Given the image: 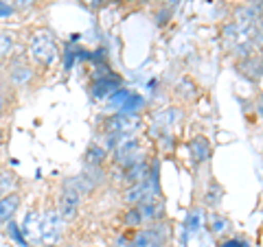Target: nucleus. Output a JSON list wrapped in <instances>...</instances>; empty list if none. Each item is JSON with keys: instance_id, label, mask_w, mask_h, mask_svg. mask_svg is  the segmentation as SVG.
<instances>
[{"instance_id": "f257e3e1", "label": "nucleus", "mask_w": 263, "mask_h": 247, "mask_svg": "<svg viewBox=\"0 0 263 247\" xmlns=\"http://www.w3.org/2000/svg\"><path fill=\"white\" fill-rule=\"evenodd\" d=\"M29 57L40 68H48L57 59V46L48 31H35L29 39Z\"/></svg>"}, {"instance_id": "f03ea898", "label": "nucleus", "mask_w": 263, "mask_h": 247, "mask_svg": "<svg viewBox=\"0 0 263 247\" xmlns=\"http://www.w3.org/2000/svg\"><path fill=\"white\" fill-rule=\"evenodd\" d=\"M64 223L62 215L57 212V208H48L42 212V223H40V243L46 247H57L62 243L64 236Z\"/></svg>"}, {"instance_id": "7ed1b4c3", "label": "nucleus", "mask_w": 263, "mask_h": 247, "mask_svg": "<svg viewBox=\"0 0 263 247\" xmlns=\"http://www.w3.org/2000/svg\"><path fill=\"white\" fill-rule=\"evenodd\" d=\"M37 72L27 59H11L7 66V86L11 90H27L35 84Z\"/></svg>"}, {"instance_id": "20e7f679", "label": "nucleus", "mask_w": 263, "mask_h": 247, "mask_svg": "<svg viewBox=\"0 0 263 247\" xmlns=\"http://www.w3.org/2000/svg\"><path fill=\"white\" fill-rule=\"evenodd\" d=\"M235 70L237 75L248 79L250 84H259L263 79V55L259 51H254L248 57H241V59L235 61Z\"/></svg>"}, {"instance_id": "39448f33", "label": "nucleus", "mask_w": 263, "mask_h": 247, "mask_svg": "<svg viewBox=\"0 0 263 247\" xmlns=\"http://www.w3.org/2000/svg\"><path fill=\"white\" fill-rule=\"evenodd\" d=\"M79 208H81V195L68 186H62L60 201H57V212L62 215L66 223H70V221H75L79 217Z\"/></svg>"}, {"instance_id": "423d86ee", "label": "nucleus", "mask_w": 263, "mask_h": 247, "mask_svg": "<svg viewBox=\"0 0 263 247\" xmlns=\"http://www.w3.org/2000/svg\"><path fill=\"white\" fill-rule=\"evenodd\" d=\"M189 153H191V160L195 164H204L211 160L213 155V147H211V140L206 136L197 134L191 142H189Z\"/></svg>"}, {"instance_id": "0eeeda50", "label": "nucleus", "mask_w": 263, "mask_h": 247, "mask_svg": "<svg viewBox=\"0 0 263 247\" xmlns=\"http://www.w3.org/2000/svg\"><path fill=\"white\" fill-rule=\"evenodd\" d=\"M20 205H22V197H20V193H15V191H11L9 195H5V197H0V225L11 223L15 212L20 210Z\"/></svg>"}, {"instance_id": "6e6552de", "label": "nucleus", "mask_w": 263, "mask_h": 247, "mask_svg": "<svg viewBox=\"0 0 263 247\" xmlns=\"http://www.w3.org/2000/svg\"><path fill=\"white\" fill-rule=\"evenodd\" d=\"M110 151L105 149V145L101 142H90L84 151V164L86 167H95V169H103L108 162Z\"/></svg>"}, {"instance_id": "1a4fd4ad", "label": "nucleus", "mask_w": 263, "mask_h": 247, "mask_svg": "<svg viewBox=\"0 0 263 247\" xmlns=\"http://www.w3.org/2000/svg\"><path fill=\"white\" fill-rule=\"evenodd\" d=\"M141 208V215H143V223L149 225V223H156V221H162L164 219V203L162 199H154V201H147Z\"/></svg>"}, {"instance_id": "9d476101", "label": "nucleus", "mask_w": 263, "mask_h": 247, "mask_svg": "<svg viewBox=\"0 0 263 247\" xmlns=\"http://www.w3.org/2000/svg\"><path fill=\"white\" fill-rule=\"evenodd\" d=\"M127 247H162V245L158 243V238L152 234V230L145 225V228H138L132 232Z\"/></svg>"}, {"instance_id": "9b49d317", "label": "nucleus", "mask_w": 263, "mask_h": 247, "mask_svg": "<svg viewBox=\"0 0 263 247\" xmlns=\"http://www.w3.org/2000/svg\"><path fill=\"white\" fill-rule=\"evenodd\" d=\"M221 199H224V188H221V184L217 182V179L211 177L206 191H204V205L211 208V210H215V208H219Z\"/></svg>"}, {"instance_id": "f8f14e48", "label": "nucleus", "mask_w": 263, "mask_h": 247, "mask_svg": "<svg viewBox=\"0 0 263 247\" xmlns=\"http://www.w3.org/2000/svg\"><path fill=\"white\" fill-rule=\"evenodd\" d=\"M114 153H117L119 164H121V162H125V160H129V158H134V155L141 153V145H138L136 138H127V140H123V142L117 145Z\"/></svg>"}, {"instance_id": "ddd939ff", "label": "nucleus", "mask_w": 263, "mask_h": 247, "mask_svg": "<svg viewBox=\"0 0 263 247\" xmlns=\"http://www.w3.org/2000/svg\"><path fill=\"white\" fill-rule=\"evenodd\" d=\"M40 223H42V215H40V212H29V215L24 217V223H22L24 236L40 243Z\"/></svg>"}, {"instance_id": "4468645a", "label": "nucleus", "mask_w": 263, "mask_h": 247, "mask_svg": "<svg viewBox=\"0 0 263 247\" xmlns=\"http://www.w3.org/2000/svg\"><path fill=\"white\" fill-rule=\"evenodd\" d=\"M123 225L129 228V230L145 228L143 215H141V208H138V205H125V212H123Z\"/></svg>"}, {"instance_id": "2eb2a0df", "label": "nucleus", "mask_w": 263, "mask_h": 247, "mask_svg": "<svg viewBox=\"0 0 263 247\" xmlns=\"http://www.w3.org/2000/svg\"><path fill=\"white\" fill-rule=\"evenodd\" d=\"M209 230H211V232L215 234V236H224L228 230H230V221H228L224 215H221V212L213 210L211 215H209Z\"/></svg>"}, {"instance_id": "dca6fc26", "label": "nucleus", "mask_w": 263, "mask_h": 247, "mask_svg": "<svg viewBox=\"0 0 263 247\" xmlns=\"http://www.w3.org/2000/svg\"><path fill=\"white\" fill-rule=\"evenodd\" d=\"M15 48V37L9 31H0V59H9Z\"/></svg>"}, {"instance_id": "f3484780", "label": "nucleus", "mask_w": 263, "mask_h": 247, "mask_svg": "<svg viewBox=\"0 0 263 247\" xmlns=\"http://www.w3.org/2000/svg\"><path fill=\"white\" fill-rule=\"evenodd\" d=\"M11 92H13V90L9 86H0V120H3L7 114L11 112V105H13Z\"/></svg>"}, {"instance_id": "a211bd4d", "label": "nucleus", "mask_w": 263, "mask_h": 247, "mask_svg": "<svg viewBox=\"0 0 263 247\" xmlns=\"http://www.w3.org/2000/svg\"><path fill=\"white\" fill-rule=\"evenodd\" d=\"M13 186H15V173L0 169V197L9 195L13 191Z\"/></svg>"}, {"instance_id": "6ab92c4d", "label": "nucleus", "mask_w": 263, "mask_h": 247, "mask_svg": "<svg viewBox=\"0 0 263 247\" xmlns=\"http://www.w3.org/2000/svg\"><path fill=\"white\" fill-rule=\"evenodd\" d=\"M171 13L169 9H164V7H160L158 11H156V24H158V27H164V24H167L169 20H171Z\"/></svg>"}, {"instance_id": "aec40b11", "label": "nucleus", "mask_w": 263, "mask_h": 247, "mask_svg": "<svg viewBox=\"0 0 263 247\" xmlns=\"http://www.w3.org/2000/svg\"><path fill=\"white\" fill-rule=\"evenodd\" d=\"M11 3H13V9L15 11H29V9L35 7L37 0H11Z\"/></svg>"}, {"instance_id": "412c9836", "label": "nucleus", "mask_w": 263, "mask_h": 247, "mask_svg": "<svg viewBox=\"0 0 263 247\" xmlns=\"http://www.w3.org/2000/svg\"><path fill=\"white\" fill-rule=\"evenodd\" d=\"M180 3H182V0H160V7H164V9H169L171 13H174L180 7Z\"/></svg>"}, {"instance_id": "4be33fe9", "label": "nucleus", "mask_w": 263, "mask_h": 247, "mask_svg": "<svg viewBox=\"0 0 263 247\" xmlns=\"http://www.w3.org/2000/svg\"><path fill=\"white\" fill-rule=\"evenodd\" d=\"M246 245H248V243L241 241V238H230V241H224L219 247H246Z\"/></svg>"}, {"instance_id": "5701e85b", "label": "nucleus", "mask_w": 263, "mask_h": 247, "mask_svg": "<svg viewBox=\"0 0 263 247\" xmlns=\"http://www.w3.org/2000/svg\"><path fill=\"white\" fill-rule=\"evenodd\" d=\"M5 138H7V129H5L3 125H0V145L5 142Z\"/></svg>"}, {"instance_id": "b1692460", "label": "nucleus", "mask_w": 263, "mask_h": 247, "mask_svg": "<svg viewBox=\"0 0 263 247\" xmlns=\"http://www.w3.org/2000/svg\"><path fill=\"white\" fill-rule=\"evenodd\" d=\"M257 108H259V112H261V114H263V94H261V96H259V105H257Z\"/></svg>"}, {"instance_id": "393cba45", "label": "nucleus", "mask_w": 263, "mask_h": 247, "mask_svg": "<svg viewBox=\"0 0 263 247\" xmlns=\"http://www.w3.org/2000/svg\"><path fill=\"white\" fill-rule=\"evenodd\" d=\"M79 3H86V5H97L99 0H79Z\"/></svg>"}, {"instance_id": "a878e982", "label": "nucleus", "mask_w": 263, "mask_h": 247, "mask_svg": "<svg viewBox=\"0 0 263 247\" xmlns=\"http://www.w3.org/2000/svg\"><path fill=\"white\" fill-rule=\"evenodd\" d=\"M138 3H141V5H147V3H152V0H138Z\"/></svg>"}, {"instance_id": "bb28decb", "label": "nucleus", "mask_w": 263, "mask_h": 247, "mask_svg": "<svg viewBox=\"0 0 263 247\" xmlns=\"http://www.w3.org/2000/svg\"><path fill=\"white\" fill-rule=\"evenodd\" d=\"M259 53H261V55H263V44H261V46H259Z\"/></svg>"}, {"instance_id": "cd10ccee", "label": "nucleus", "mask_w": 263, "mask_h": 247, "mask_svg": "<svg viewBox=\"0 0 263 247\" xmlns=\"http://www.w3.org/2000/svg\"><path fill=\"white\" fill-rule=\"evenodd\" d=\"M246 247H250V245H246Z\"/></svg>"}]
</instances>
